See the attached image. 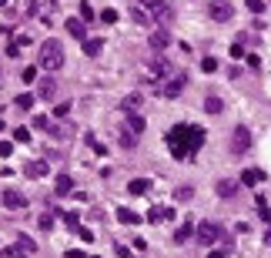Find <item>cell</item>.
I'll list each match as a JSON object with an SVG mask.
<instances>
[{
	"instance_id": "3957f363",
	"label": "cell",
	"mask_w": 271,
	"mask_h": 258,
	"mask_svg": "<svg viewBox=\"0 0 271 258\" xmlns=\"http://www.w3.org/2000/svg\"><path fill=\"white\" fill-rule=\"evenodd\" d=\"M184 88H188V74H184V70H171L168 78L161 80V94H164L168 101H171V98H178Z\"/></svg>"
},
{
	"instance_id": "8d00e7d4",
	"label": "cell",
	"mask_w": 271,
	"mask_h": 258,
	"mask_svg": "<svg viewBox=\"0 0 271 258\" xmlns=\"http://www.w3.org/2000/svg\"><path fill=\"white\" fill-rule=\"evenodd\" d=\"M34 128H40V131H47V128H50V121H47L44 114H34Z\"/></svg>"
},
{
	"instance_id": "5b68a950",
	"label": "cell",
	"mask_w": 271,
	"mask_h": 258,
	"mask_svg": "<svg viewBox=\"0 0 271 258\" xmlns=\"http://www.w3.org/2000/svg\"><path fill=\"white\" fill-rule=\"evenodd\" d=\"M218 238H221V228H218L215 222H201L198 224V235H194L198 245H215Z\"/></svg>"
},
{
	"instance_id": "1f68e13d",
	"label": "cell",
	"mask_w": 271,
	"mask_h": 258,
	"mask_svg": "<svg viewBox=\"0 0 271 258\" xmlns=\"http://www.w3.org/2000/svg\"><path fill=\"white\" fill-rule=\"evenodd\" d=\"M34 94H20V98H17V108H23V111H30V108H34Z\"/></svg>"
},
{
	"instance_id": "7c38bea8",
	"label": "cell",
	"mask_w": 271,
	"mask_h": 258,
	"mask_svg": "<svg viewBox=\"0 0 271 258\" xmlns=\"http://www.w3.org/2000/svg\"><path fill=\"white\" fill-rule=\"evenodd\" d=\"M261 181H265V171L261 168H245L241 171V184H245V188H255V184H261Z\"/></svg>"
},
{
	"instance_id": "52a82bcc",
	"label": "cell",
	"mask_w": 271,
	"mask_h": 258,
	"mask_svg": "<svg viewBox=\"0 0 271 258\" xmlns=\"http://www.w3.org/2000/svg\"><path fill=\"white\" fill-rule=\"evenodd\" d=\"M248 148H251V131L245 128V124H238L235 138H231V154H245Z\"/></svg>"
},
{
	"instance_id": "7a4b0ae2",
	"label": "cell",
	"mask_w": 271,
	"mask_h": 258,
	"mask_svg": "<svg viewBox=\"0 0 271 258\" xmlns=\"http://www.w3.org/2000/svg\"><path fill=\"white\" fill-rule=\"evenodd\" d=\"M37 68L47 70V74L60 70V68H64V47L57 44V40H44L40 50H37Z\"/></svg>"
},
{
	"instance_id": "f546056e",
	"label": "cell",
	"mask_w": 271,
	"mask_h": 258,
	"mask_svg": "<svg viewBox=\"0 0 271 258\" xmlns=\"http://www.w3.org/2000/svg\"><path fill=\"white\" fill-rule=\"evenodd\" d=\"M80 20H97V14H94V7H90V4H87V0H84V4H80Z\"/></svg>"
},
{
	"instance_id": "ab89813d",
	"label": "cell",
	"mask_w": 271,
	"mask_h": 258,
	"mask_svg": "<svg viewBox=\"0 0 271 258\" xmlns=\"http://www.w3.org/2000/svg\"><path fill=\"white\" fill-rule=\"evenodd\" d=\"M248 10L251 14H261V10H265V0H248Z\"/></svg>"
},
{
	"instance_id": "4dcf8cb0",
	"label": "cell",
	"mask_w": 271,
	"mask_h": 258,
	"mask_svg": "<svg viewBox=\"0 0 271 258\" xmlns=\"http://www.w3.org/2000/svg\"><path fill=\"white\" fill-rule=\"evenodd\" d=\"M255 204H258V214L265 218V222H271V208H268V202L265 198H255Z\"/></svg>"
},
{
	"instance_id": "9c48e42d",
	"label": "cell",
	"mask_w": 271,
	"mask_h": 258,
	"mask_svg": "<svg viewBox=\"0 0 271 258\" xmlns=\"http://www.w3.org/2000/svg\"><path fill=\"white\" fill-rule=\"evenodd\" d=\"M208 14H211V20L225 24V20H231V14H235V7H231L228 0H211V7H208Z\"/></svg>"
},
{
	"instance_id": "30bf717a",
	"label": "cell",
	"mask_w": 271,
	"mask_h": 258,
	"mask_svg": "<svg viewBox=\"0 0 271 258\" xmlns=\"http://www.w3.org/2000/svg\"><path fill=\"white\" fill-rule=\"evenodd\" d=\"M3 204L7 208H13V212H20V208H27V198H23V191H17V188H3Z\"/></svg>"
},
{
	"instance_id": "8992f818",
	"label": "cell",
	"mask_w": 271,
	"mask_h": 258,
	"mask_svg": "<svg viewBox=\"0 0 271 258\" xmlns=\"http://www.w3.org/2000/svg\"><path fill=\"white\" fill-rule=\"evenodd\" d=\"M147 10L154 14V20H161V24L174 20V7H171L168 0H147Z\"/></svg>"
},
{
	"instance_id": "e0dca14e",
	"label": "cell",
	"mask_w": 271,
	"mask_h": 258,
	"mask_svg": "<svg viewBox=\"0 0 271 258\" xmlns=\"http://www.w3.org/2000/svg\"><path fill=\"white\" fill-rule=\"evenodd\" d=\"M67 34L77 37V40H87V30H84V20H80V17H70L67 20Z\"/></svg>"
},
{
	"instance_id": "7bdbcfd3",
	"label": "cell",
	"mask_w": 271,
	"mask_h": 258,
	"mask_svg": "<svg viewBox=\"0 0 271 258\" xmlns=\"http://www.w3.org/2000/svg\"><path fill=\"white\" fill-rule=\"evenodd\" d=\"M10 151H13V144H10V141H3V144H0V154H3V158L10 154Z\"/></svg>"
},
{
	"instance_id": "5bb4252c",
	"label": "cell",
	"mask_w": 271,
	"mask_h": 258,
	"mask_svg": "<svg viewBox=\"0 0 271 258\" xmlns=\"http://www.w3.org/2000/svg\"><path fill=\"white\" fill-rule=\"evenodd\" d=\"M164 218H174V212H171L168 204H154V208L147 212V222H154V224H161Z\"/></svg>"
},
{
	"instance_id": "484cf974",
	"label": "cell",
	"mask_w": 271,
	"mask_h": 258,
	"mask_svg": "<svg viewBox=\"0 0 271 258\" xmlns=\"http://www.w3.org/2000/svg\"><path fill=\"white\" fill-rule=\"evenodd\" d=\"M117 222H124V224H137L141 218H137L131 208H117Z\"/></svg>"
},
{
	"instance_id": "f35d334b",
	"label": "cell",
	"mask_w": 271,
	"mask_h": 258,
	"mask_svg": "<svg viewBox=\"0 0 271 258\" xmlns=\"http://www.w3.org/2000/svg\"><path fill=\"white\" fill-rule=\"evenodd\" d=\"M40 228L50 232V228H54V214H40Z\"/></svg>"
},
{
	"instance_id": "83f0119b",
	"label": "cell",
	"mask_w": 271,
	"mask_h": 258,
	"mask_svg": "<svg viewBox=\"0 0 271 258\" xmlns=\"http://www.w3.org/2000/svg\"><path fill=\"white\" fill-rule=\"evenodd\" d=\"M191 232H194V222H184L178 232H174V238H178V242H188V238H191Z\"/></svg>"
},
{
	"instance_id": "7402d4cb",
	"label": "cell",
	"mask_w": 271,
	"mask_h": 258,
	"mask_svg": "<svg viewBox=\"0 0 271 258\" xmlns=\"http://www.w3.org/2000/svg\"><path fill=\"white\" fill-rule=\"evenodd\" d=\"M54 191L57 194H70V191H74V181H70L67 174H60V178L54 181Z\"/></svg>"
},
{
	"instance_id": "ac0fdd59",
	"label": "cell",
	"mask_w": 271,
	"mask_h": 258,
	"mask_svg": "<svg viewBox=\"0 0 271 258\" xmlns=\"http://www.w3.org/2000/svg\"><path fill=\"white\" fill-rule=\"evenodd\" d=\"M168 44H171V34H168V30H154V34H151V47H154V50H164Z\"/></svg>"
},
{
	"instance_id": "6da1fadb",
	"label": "cell",
	"mask_w": 271,
	"mask_h": 258,
	"mask_svg": "<svg viewBox=\"0 0 271 258\" xmlns=\"http://www.w3.org/2000/svg\"><path fill=\"white\" fill-rule=\"evenodd\" d=\"M164 141H168L171 154L178 158V161H188V158H194L198 151H201L204 131H201V128H194V124H174L168 134H164Z\"/></svg>"
},
{
	"instance_id": "4316f807",
	"label": "cell",
	"mask_w": 271,
	"mask_h": 258,
	"mask_svg": "<svg viewBox=\"0 0 271 258\" xmlns=\"http://www.w3.org/2000/svg\"><path fill=\"white\" fill-rule=\"evenodd\" d=\"M204 111H208V114H218V111H221V98H218V94H208V101H204Z\"/></svg>"
},
{
	"instance_id": "277c9868",
	"label": "cell",
	"mask_w": 271,
	"mask_h": 258,
	"mask_svg": "<svg viewBox=\"0 0 271 258\" xmlns=\"http://www.w3.org/2000/svg\"><path fill=\"white\" fill-rule=\"evenodd\" d=\"M141 70H144V80H164L174 68H171L164 57H154V60H147V64H144Z\"/></svg>"
},
{
	"instance_id": "d590c367",
	"label": "cell",
	"mask_w": 271,
	"mask_h": 258,
	"mask_svg": "<svg viewBox=\"0 0 271 258\" xmlns=\"http://www.w3.org/2000/svg\"><path fill=\"white\" fill-rule=\"evenodd\" d=\"M17 245H20L23 252H27V255H34V242H30L27 235H20V242H17Z\"/></svg>"
},
{
	"instance_id": "8fae6325",
	"label": "cell",
	"mask_w": 271,
	"mask_h": 258,
	"mask_svg": "<svg viewBox=\"0 0 271 258\" xmlns=\"http://www.w3.org/2000/svg\"><path fill=\"white\" fill-rule=\"evenodd\" d=\"M23 174H27V178H44L47 174V161L44 158H30V161H27V164H23Z\"/></svg>"
},
{
	"instance_id": "f6af8a7d",
	"label": "cell",
	"mask_w": 271,
	"mask_h": 258,
	"mask_svg": "<svg viewBox=\"0 0 271 258\" xmlns=\"http://www.w3.org/2000/svg\"><path fill=\"white\" fill-rule=\"evenodd\" d=\"M64 258H84V255H80V252H67V255H64Z\"/></svg>"
},
{
	"instance_id": "d6986e66",
	"label": "cell",
	"mask_w": 271,
	"mask_h": 258,
	"mask_svg": "<svg viewBox=\"0 0 271 258\" xmlns=\"http://www.w3.org/2000/svg\"><path fill=\"white\" fill-rule=\"evenodd\" d=\"M80 47H84V54H87V57H97V54H101V47H104V40H101V37H90V40H84Z\"/></svg>"
},
{
	"instance_id": "44dd1931",
	"label": "cell",
	"mask_w": 271,
	"mask_h": 258,
	"mask_svg": "<svg viewBox=\"0 0 271 258\" xmlns=\"http://www.w3.org/2000/svg\"><path fill=\"white\" fill-rule=\"evenodd\" d=\"M54 94H57L54 78H44V80H40V98H44V101H54Z\"/></svg>"
},
{
	"instance_id": "74e56055",
	"label": "cell",
	"mask_w": 271,
	"mask_h": 258,
	"mask_svg": "<svg viewBox=\"0 0 271 258\" xmlns=\"http://www.w3.org/2000/svg\"><path fill=\"white\" fill-rule=\"evenodd\" d=\"M117 17H121V14H117V10H101V20H104V24H114V20H117Z\"/></svg>"
},
{
	"instance_id": "bcb514c9",
	"label": "cell",
	"mask_w": 271,
	"mask_h": 258,
	"mask_svg": "<svg viewBox=\"0 0 271 258\" xmlns=\"http://www.w3.org/2000/svg\"><path fill=\"white\" fill-rule=\"evenodd\" d=\"M7 4H10V0H0V7H7Z\"/></svg>"
},
{
	"instance_id": "603a6c76",
	"label": "cell",
	"mask_w": 271,
	"mask_h": 258,
	"mask_svg": "<svg viewBox=\"0 0 271 258\" xmlns=\"http://www.w3.org/2000/svg\"><path fill=\"white\" fill-rule=\"evenodd\" d=\"M245 44H248V34H241L235 44H231V57H235V60H241V57H245Z\"/></svg>"
},
{
	"instance_id": "2e32d148",
	"label": "cell",
	"mask_w": 271,
	"mask_h": 258,
	"mask_svg": "<svg viewBox=\"0 0 271 258\" xmlns=\"http://www.w3.org/2000/svg\"><path fill=\"white\" fill-rule=\"evenodd\" d=\"M117 141H121V148H134L137 144V134L127 128V124H121V128H117Z\"/></svg>"
},
{
	"instance_id": "cb8c5ba5",
	"label": "cell",
	"mask_w": 271,
	"mask_h": 258,
	"mask_svg": "<svg viewBox=\"0 0 271 258\" xmlns=\"http://www.w3.org/2000/svg\"><path fill=\"white\" fill-rule=\"evenodd\" d=\"M0 258H34V255H27L20 245H13V248H0Z\"/></svg>"
},
{
	"instance_id": "d4e9b609",
	"label": "cell",
	"mask_w": 271,
	"mask_h": 258,
	"mask_svg": "<svg viewBox=\"0 0 271 258\" xmlns=\"http://www.w3.org/2000/svg\"><path fill=\"white\" fill-rule=\"evenodd\" d=\"M124 124L131 128V131H134V134H144V118H141V114H131Z\"/></svg>"
},
{
	"instance_id": "ba28073f",
	"label": "cell",
	"mask_w": 271,
	"mask_h": 258,
	"mask_svg": "<svg viewBox=\"0 0 271 258\" xmlns=\"http://www.w3.org/2000/svg\"><path fill=\"white\" fill-rule=\"evenodd\" d=\"M54 10H57V0H37V4H30V14L40 17L44 24H54Z\"/></svg>"
},
{
	"instance_id": "b9f144b4",
	"label": "cell",
	"mask_w": 271,
	"mask_h": 258,
	"mask_svg": "<svg viewBox=\"0 0 271 258\" xmlns=\"http://www.w3.org/2000/svg\"><path fill=\"white\" fill-rule=\"evenodd\" d=\"M70 111V104H64V101H60V104H57V108H54V114H57V118H64V114H67Z\"/></svg>"
},
{
	"instance_id": "4fadbf2b",
	"label": "cell",
	"mask_w": 271,
	"mask_h": 258,
	"mask_svg": "<svg viewBox=\"0 0 271 258\" xmlns=\"http://www.w3.org/2000/svg\"><path fill=\"white\" fill-rule=\"evenodd\" d=\"M131 17H134L137 24H144V27H151V24H154V14L147 10V4H134V7H131Z\"/></svg>"
},
{
	"instance_id": "ee69618b",
	"label": "cell",
	"mask_w": 271,
	"mask_h": 258,
	"mask_svg": "<svg viewBox=\"0 0 271 258\" xmlns=\"http://www.w3.org/2000/svg\"><path fill=\"white\" fill-rule=\"evenodd\" d=\"M208 258H228V252H225V248H218V252H211Z\"/></svg>"
},
{
	"instance_id": "e575fe53",
	"label": "cell",
	"mask_w": 271,
	"mask_h": 258,
	"mask_svg": "<svg viewBox=\"0 0 271 258\" xmlns=\"http://www.w3.org/2000/svg\"><path fill=\"white\" fill-rule=\"evenodd\" d=\"M64 222H67V228H74V232L80 235V218H77L74 212H70V214H64Z\"/></svg>"
},
{
	"instance_id": "f1b7e54d",
	"label": "cell",
	"mask_w": 271,
	"mask_h": 258,
	"mask_svg": "<svg viewBox=\"0 0 271 258\" xmlns=\"http://www.w3.org/2000/svg\"><path fill=\"white\" fill-rule=\"evenodd\" d=\"M147 188H151V181H147V178H141V181H131V184H127V191H131V194H144Z\"/></svg>"
},
{
	"instance_id": "d6a6232c",
	"label": "cell",
	"mask_w": 271,
	"mask_h": 258,
	"mask_svg": "<svg viewBox=\"0 0 271 258\" xmlns=\"http://www.w3.org/2000/svg\"><path fill=\"white\" fill-rule=\"evenodd\" d=\"M13 141H17V144H27V141H30V131H27V128H17V131H13Z\"/></svg>"
},
{
	"instance_id": "ffe728a7",
	"label": "cell",
	"mask_w": 271,
	"mask_h": 258,
	"mask_svg": "<svg viewBox=\"0 0 271 258\" xmlns=\"http://www.w3.org/2000/svg\"><path fill=\"white\" fill-rule=\"evenodd\" d=\"M141 104H144V98H141V94H127L124 101H121V108L131 114V111H141Z\"/></svg>"
},
{
	"instance_id": "836d02e7",
	"label": "cell",
	"mask_w": 271,
	"mask_h": 258,
	"mask_svg": "<svg viewBox=\"0 0 271 258\" xmlns=\"http://www.w3.org/2000/svg\"><path fill=\"white\" fill-rule=\"evenodd\" d=\"M201 70H204V74H215V70H218V60H215V57H204V60H201Z\"/></svg>"
},
{
	"instance_id": "9a60e30c",
	"label": "cell",
	"mask_w": 271,
	"mask_h": 258,
	"mask_svg": "<svg viewBox=\"0 0 271 258\" xmlns=\"http://www.w3.org/2000/svg\"><path fill=\"white\" fill-rule=\"evenodd\" d=\"M215 191L221 194V198H231V194L238 191V181H231V178H218V181H215Z\"/></svg>"
},
{
	"instance_id": "60d3db41",
	"label": "cell",
	"mask_w": 271,
	"mask_h": 258,
	"mask_svg": "<svg viewBox=\"0 0 271 258\" xmlns=\"http://www.w3.org/2000/svg\"><path fill=\"white\" fill-rule=\"evenodd\" d=\"M114 255H117V258H131V248H124V245H114Z\"/></svg>"
}]
</instances>
